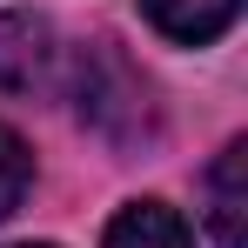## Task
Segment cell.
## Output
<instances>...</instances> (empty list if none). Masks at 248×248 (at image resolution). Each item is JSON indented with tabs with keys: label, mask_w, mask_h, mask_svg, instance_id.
<instances>
[{
	"label": "cell",
	"mask_w": 248,
	"mask_h": 248,
	"mask_svg": "<svg viewBox=\"0 0 248 248\" xmlns=\"http://www.w3.org/2000/svg\"><path fill=\"white\" fill-rule=\"evenodd\" d=\"M54 74V27L41 14H0V87L34 94Z\"/></svg>",
	"instance_id": "obj_1"
},
{
	"label": "cell",
	"mask_w": 248,
	"mask_h": 248,
	"mask_svg": "<svg viewBox=\"0 0 248 248\" xmlns=\"http://www.w3.org/2000/svg\"><path fill=\"white\" fill-rule=\"evenodd\" d=\"M101 248H195V235H188V221L168 202H127L121 215L108 221Z\"/></svg>",
	"instance_id": "obj_3"
},
{
	"label": "cell",
	"mask_w": 248,
	"mask_h": 248,
	"mask_svg": "<svg viewBox=\"0 0 248 248\" xmlns=\"http://www.w3.org/2000/svg\"><path fill=\"white\" fill-rule=\"evenodd\" d=\"M27 188H34V155L14 127H0V221L27 202Z\"/></svg>",
	"instance_id": "obj_5"
},
{
	"label": "cell",
	"mask_w": 248,
	"mask_h": 248,
	"mask_svg": "<svg viewBox=\"0 0 248 248\" xmlns=\"http://www.w3.org/2000/svg\"><path fill=\"white\" fill-rule=\"evenodd\" d=\"M27 248H34V242H27ZM41 248H47V242H41Z\"/></svg>",
	"instance_id": "obj_6"
},
{
	"label": "cell",
	"mask_w": 248,
	"mask_h": 248,
	"mask_svg": "<svg viewBox=\"0 0 248 248\" xmlns=\"http://www.w3.org/2000/svg\"><path fill=\"white\" fill-rule=\"evenodd\" d=\"M208 228L221 248H242L248 242V141H228L221 161L208 168Z\"/></svg>",
	"instance_id": "obj_2"
},
{
	"label": "cell",
	"mask_w": 248,
	"mask_h": 248,
	"mask_svg": "<svg viewBox=\"0 0 248 248\" xmlns=\"http://www.w3.org/2000/svg\"><path fill=\"white\" fill-rule=\"evenodd\" d=\"M141 14L161 27L168 41L202 47V41H215V34H228V27H235L242 0H141Z\"/></svg>",
	"instance_id": "obj_4"
}]
</instances>
